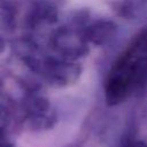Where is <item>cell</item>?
<instances>
[{
  "label": "cell",
  "mask_w": 147,
  "mask_h": 147,
  "mask_svg": "<svg viewBox=\"0 0 147 147\" xmlns=\"http://www.w3.org/2000/svg\"><path fill=\"white\" fill-rule=\"evenodd\" d=\"M147 80V30L141 31L113 65L106 86L109 102L117 103Z\"/></svg>",
  "instance_id": "obj_1"
}]
</instances>
